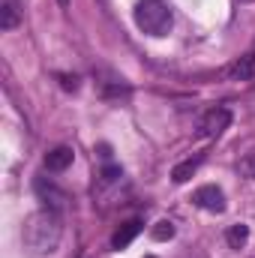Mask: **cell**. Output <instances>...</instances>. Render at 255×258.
<instances>
[{
    "mask_svg": "<svg viewBox=\"0 0 255 258\" xmlns=\"http://www.w3.org/2000/svg\"><path fill=\"white\" fill-rule=\"evenodd\" d=\"M60 237H63V222H60L57 210L42 207L24 219L21 240H24V249L30 255H51L60 246Z\"/></svg>",
    "mask_w": 255,
    "mask_h": 258,
    "instance_id": "1",
    "label": "cell"
},
{
    "mask_svg": "<svg viewBox=\"0 0 255 258\" xmlns=\"http://www.w3.org/2000/svg\"><path fill=\"white\" fill-rule=\"evenodd\" d=\"M135 24L147 36H165L171 30V9L165 0H138Z\"/></svg>",
    "mask_w": 255,
    "mask_h": 258,
    "instance_id": "2",
    "label": "cell"
},
{
    "mask_svg": "<svg viewBox=\"0 0 255 258\" xmlns=\"http://www.w3.org/2000/svg\"><path fill=\"white\" fill-rule=\"evenodd\" d=\"M228 123H231V111L222 108V105H216V108H210V111L201 117L198 135H201V138H219V135L228 129Z\"/></svg>",
    "mask_w": 255,
    "mask_h": 258,
    "instance_id": "3",
    "label": "cell"
},
{
    "mask_svg": "<svg viewBox=\"0 0 255 258\" xmlns=\"http://www.w3.org/2000/svg\"><path fill=\"white\" fill-rule=\"evenodd\" d=\"M33 192H36V198H39L48 210H60L66 204V192L60 186H54L48 177H36V180H33Z\"/></svg>",
    "mask_w": 255,
    "mask_h": 258,
    "instance_id": "4",
    "label": "cell"
},
{
    "mask_svg": "<svg viewBox=\"0 0 255 258\" xmlns=\"http://www.w3.org/2000/svg\"><path fill=\"white\" fill-rule=\"evenodd\" d=\"M192 201L201 207V210H210V213H222L225 210V195L219 186H198Z\"/></svg>",
    "mask_w": 255,
    "mask_h": 258,
    "instance_id": "5",
    "label": "cell"
},
{
    "mask_svg": "<svg viewBox=\"0 0 255 258\" xmlns=\"http://www.w3.org/2000/svg\"><path fill=\"white\" fill-rule=\"evenodd\" d=\"M72 159H75L72 147H54V150L45 153V168L48 171H66L72 165Z\"/></svg>",
    "mask_w": 255,
    "mask_h": 258,
    "instance_id": "6",
    "label": "cell"
},
{
    "mask_svg": "<svg viewBox=\"0 0 255 258\" xmlns=\"http://www.w3.org/2000/svg\"><path fill=\"white\" fill-rule=\"evenodd\" d=\"M138 234H141V222H138V219H129V222H123V225L114 231L111 246H114V249H126V246L135 240V237H138Z\"/></svg>",
    "mask_w": 255,
    "mask_h": 258,
    "instance_id": "7",
    "label": "cell"
},
{
    "mask_svg": "<svg viewBox=\"0 0 255 258\" xmlns=\"http://www.w3.org/2000/svg\"><path fill=\"white\" fill-rule=\"evenodd\" d=\"M228 78H234V81L255 78V54H243L240 60H234V63L228 66Z\"/></svg>",
    "mask_w": 255,
    "mask_h": 258,
    "instance_id": "8",
    "label": "cell"
},
{
    "mask_svg": "<svg viewBox=\"0 0 255 258\" xmlns=\"http://www.w3.org/2000/svg\"><path fill=\"white\" fill-rule=\"evenodd\" d=\"M12 27H18V6H15V0H3V6H0V30H12Z\"/></svg>",
    "mask_w": 255,
    "mask_h": 258,
    "instance_id": "9",
    "label": "cell"
},
{
    "mask_svg": "<svg viewBox=\"0 0 255 258\" xmlns=\"http://www.w3.org/2000/svg\"><path fill=\"white\" fill-rule=\"evenodd\" d=\"M198 165H201V156H195V159H186V162L174 165V171H171V180H174V183H186L192 174L198 171Z\"/></svg>",
    "mask_w": 255,
    "mask_h": 258,
    "instance_id": "10",
    "label": "cell"
},
{
    "mask_svg": "<svg viewBox=\"0 0 255 258\" xmlns=\"http://www.w3.org/2000/svg\"><path fill=\"white\" fill-rule=\"evenodd\" d=\"M225 240H228L231 249H243L246 240H249V228H246V225H231L228 234H225Z\"/></svg>",
    "mask_w": 255,
    "mask_h": 258,
    "instance_id": "11",
    "label": "cell"
},
{
    "mask_svg": "<svg viewBox=\"0 0 255 258\" xmlns=\"http://www.w3.org/2000/svg\"><path fill=\"white\" fill-rule=\"evenodd\" d=\"M150 237H153V240H159V243H165V240H171V237H174V222H171V219H159V222L153 225V231H150Z\"/></svg>",
    "mask_w": 255,
    "mask_h": 258,
    "instance_id": "12",
    "label": "cell"
},
{
    "mask_svg": "<svg viewBox=\"0 0 255 258\" xmlns=\"http://www.w3.org/2000/svg\"><path fill=\"white\" fill-rule=\"evenodd\" d=\"M240 174L249 177V180H255V153H249V156L240 162Z\"/></svg>",
    "mask_w": 255,
    "mask_h": 258,
    "instance_id": "13",
    "label": "cell"
},
{
    "mask_svg": "<svg viewBox=\"0 0 255 258\" xmlns=\"http://www.w3.org/2000/svg\"><path fill=\"white\" fill-rule=\"evenodd\" d=\"M60 78V87L63 90H78V78L75 75H57Z\"/></svg>",
    "mask_w": 255,
    "mask_h": 258,
    "instance_id": "14",
    "label": "cell"
},
{
    "mask_svg": "<svg viewBox=\"0 0 255 258\" xmlns=\"http://www.w3.org/2000/svg\"><path fill=\"white\" fill-rule=\"evenodd\" d=\"M240 3H255V0H240Z\"/></svg>",
    "mask_w": 255,
    "mask_h": 258,
    "instance_id": "15",
    "label": "cell"
},
{
    "mask_svg": "<svg viewBox=\"0 0 255 258\" xmlns=\"http://www.w3.org/2000/svg\"><path fill=\"white\" fill-rule=\"evenodd\" d=\"M66 3H69V0H60V6H66Z\"/></svg>",
    "mask_w": 255,
    "mask_h": 258,
    "instance_id": "16",
    "label": "cell"
},
{
    "mask_svg": "<svg viewBox=\"0 0 255 258\" xmlns=\"http://www.w3.org/2000/svg\"><path fill=\"white\" fill-rule=\"evenodd\" d=\"M147 258H153V255H147Z\"/></svg>",
    "mask_w": 255,
    "mask_h": 258,
    "instance_id": "17",
    "label": "cell"
}]
</instances>
